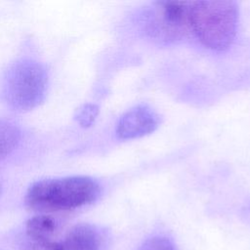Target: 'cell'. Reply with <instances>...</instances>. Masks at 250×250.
Wrapping results in <instances>:
<instances>
[{"instance_id": "10", "label": "cell", "mask_w": 250, "mask_h": 250, "mask_svg": "<svg viewBox=\"0 0 250 250\" xmlns=\"http://www.w3.org/2000/svg\"><path fill=\"white\" fill-rule=\"evenodd\" d=\"M98 111V107L95 104H84L78 110L77 120L82 126H89L94 122Z\"/></svg>"}, {"instance_id": "8", "label": "cell", "mask_w": 250, "mask_h": 250, "mask_svg": "<svg viewBox=\"0 0 250 250\" xmlns=\"http://www.w3.org/2000/svg\"><path fill=\"white\" fill-rule=\"evenodd\" d=\"M21 131L15 124L0 120V160L8 156L18 146Z\"/></svg>"}, {"instance_id": "4", "label": "cell", "mask_w": 250, "mask_h": 250, "mask_svg": "<svg viewBox=\"0 0 250 250\" xmlns=\"http://www.w3.org/2000/svg\"><path fill=\"white\" fill-rule=\"evenodd\" d=\"M189 6L190 2L184 1L157 2L149 23L151 32L164 39H178L185 36L190 29Z\"/></svg>"}, {"instance_id": "11", "label": "cell", "mask_w": 250, "mask_h": 250, "mask_svg": "<svg viewBox=\"0 0 250 250\" xmlns=\"http://www.w3.org/2000/svg\"><path fill=\"white\" fill-rule=\"evenodd\" d=\"M0 189H1V186H0Z\"/></svg>"}, {"instance_id": "2", "label": "cell", "mask_w": 250, "mask_h": 250, "mask_svg": "<svg viewBox=\"0 0 250 250\" xmlns=\"http://www.w3.org/2000/svg\"><path fill=\"white\" fill-rule=\"evenodd\" d=\"M190 29L209 49L223 51L234 40L238 24V7L234 1L206 0L190 2Z\"/></svg>"}, {"instance_id": "6", "label": "cell", "mask_w": 250, "mask_h": 250, "mask_svg": "<svg viewBox=\"0 0 250 250\" xmlns=\"http://www.w3.org/2000/svg\"><path fill=\"white\" fill-rule=\"evenodd\" d=\"M101 247L99 230L94 226L81 224L73 227L62 241L57 242L56 250H101Z\"/></svg>"}, {"instance_id": "1", "label": "cell", "mask_w": 250, "mask_h": 250, "mask_svg": "<svg viewBox=\"0 0 250 250\" xmlns=\"http://www.w3.org/2000/svg\"><path fill=\"white\" fill-rule=\"evenodd\" d=\"M99 194L100 186L95 180L74 176L38 181L27 190L25 200L34 210L64 211L90 204Z\"/></svg>"}, {"instance_id": "3", "label": "cell", "mask_w": 250, "mask_h": 250, "mask_svg": "<svg viewBox=\"0 0 250 250\" xmlns=\"http://www.w3.org/2000/svg\"><path fill=\"white\" fill-rule=\"evenodd\" d=\"M47 83V72L39 62L30 60L19 61L4 75L3 97L15 109H30L44 99Z\"/></svg>"}, {"instance_id": "5", "label": "cell", "mask_w": 250, "mask_h": 250, "mask_svg": "<svg viewBox=\"0 0 250 250\" xmlns=\"http://www.w3.org/2000/svg\"><path fill=\"white\" fill-rule=\"evenodd\" d=\"M159 124L158 115L147 105H137L120 118L116 135L122 140H131L152 133Z\"/></svg>"}, {"instance_id": "9", "label": "cell", "mask_w": 250, "mask_h": 250, "mask_svg": "<svg viewBox=\"0 0 250 250\" xmlns=\"http://www.w3.org/2000/svg\"><path fill=\"white\" fill-rule=\"evenodd\" d=\"M139 250H178L172 240L164 236H154L146 240Z\"/></svg>"}, {"instance_id": "7", "label": "cell", "mask_w": 250, "mask_h": 250, "mask_svg": "<svg viewBox=\"0 0 250 250\" xmlns=\"http://www.w3.org/2000/svg\"><path fill=\"white\" fill-rule=\"evenodd\" d=\"M56 222L47 215H38L28 220L26 224V232L34 243L44 250L51 242L52 236L56 230Z\"/></svg>"}]
</instances>
